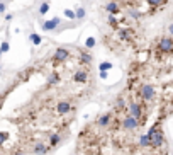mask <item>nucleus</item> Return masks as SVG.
I'll return each instance as SVG.
<instances>
[{
  "label": "nucleus",
  "mask_w": 173,
  "mask_h": 155,
  "mask_svg": "<svg viewBox=\"0 0 173 155\" xmlns=\"http://www.w3.org/2000/svg\"><path fill=\"white\" fill-rule=\"evenodd\" d=\"M168 145L143 147L139 143V131L124 130L119 119L110 111L107 126H87L80 133L77 155H166Z\"/></svg>",
  "instance_id": "nucleus-1"
},
{
  "label": "nucleus",
  "mask_w": 173,
  "mask_h": 155,
  "mask_svg": "<svg viewBox=\"0 0 173 155\" xmlns=\"http://www.w3.org/2000/svg\"><path fill=\"white\" fill-rule=\"evenodd\" d=\"M154 46H156L161 53H165V55H172L173 53V41H172L170 36H161V38L154 43Z\"/></svg>",
  "instance_id": "nucleus-2"
},
{
  "label": "nucleus",
  "mask_w": 173,
  "mask_h": 155,
  "mask_svg": "<svg viewBox=\"0 0 173 155\" xmlns=\"http://www.w3.org/2000/svg\"><path fill=\"white\" fill-rule=\"evenodd\" d=\"M70 50L68 48H58L56 51L53 53V56L51 58L55 60V61H58V63H65V61H68L70 60Z\"/></svg>",
  "instance_id": "nucleus-3"
},
{
  "label": "nucleus",
  "mask_w": 173,
  "mask_h": 155,
  "mask_svg": "<svg viewBox=\"0 0 173 155\" xmlns=\"http://www.w3.org/2000/svg\"><path fill=\"white\" fill-rule=\"evenodd\" d=\"M59 22H61L59 17H55L53 20H46V22H42V29H44V31H55Z\"/></svg>",
  "instance_id": "nucleus-4"
},
{
  "label": "nucleus",
  "mask_w": 173,
  "mask_h": 155,
  "mask_svg": "<svg viewBox=\"0 0 173 155\" xmlns=\"http://www.w3.org/2000/svg\"><path fill=\"white\" fill-rule=\"evenodd\" d=\"M105 10H107L109 14H119V12H120V5H119L117 2H114V0H110V2L105 5Z\"/></svg>",
  "instance_id": "nucleus-5"
},
{
  "label": "nucleus",
  "mask_w": 173,
  "mask_h": 155,
  "mask_svg": "<svg viewBox=\"0 0 173 155\" xmlns=\"http://www.w3.org/2000/svg\"><path fill=\"white\" fill-rule=\"evenodd\" d=\"M48 10H49V3H48V2L41 3V7H39V16H46Z\"/></svg>",
  "instance_id": "nucleus-6"
},
{
  "label": "nucleus",
  "mask_w": 173,
  "mask_h": 155,
  "mask_svg": "<svg viewBox=\"0 0 173 155\" xmlns=\"http://www.w3.org/2000/svg\"><path fill=\"white\" fill-rule=\"evenodd\" d=\"M75 17H78V19H83L85 17V9L83 7H78L77 10H75Z\"/></svg>",
  "instance_id": "nucleus-7"
},
{
  "label": "nucleus",
  "mask_w": 173,
  "mask_h": 155,
  "mask_svg": "<svg viewBox=\"0 0 173 155\" xmlns=\"http://www.w3.org/2000/svg\"><path fill=\"white\" fill-rule=\"evenodd\" d=\"M63 16H65L66 19H75V10H70V9H65Z\"/></svg>",
  "instance_id": "nucleus-8"
},
{
  "label": "nucleus",
  "mask_w": 173,
  "mask_h": 155,
  "mask_svg": "<svg viewBox=\"0 0 173 155\" xmlns=\"http://www.w3.org/2000/svg\"><path fill=\"white\" fill-rule=\"evenodd\" d=\"M31 41H32L34 44H39V43H41V36L34 33V34H31Z\"/></svg>",
  "instance_id": "nucleus-9"
},
{
  "label": "nucleus",
  "mask_w": 173,
  "mask_h": 155,
  "mask_svg": "<svg viewBox=\"0 0 173 155\" xmlns=\"http://www.w3.org/2000/svg\"><path fill=\"white\" fill-rule=\"evenodd\" d=\"M7 51H9V43L3 41V43H2V48H0V53H7Z\"/></svg>",
  "instance_id": "nucleus-10"
},
{
  "label": "nucleus",
  "mask_w": 173,
  "mask_h": 155,
  "mask_svg": "<svg viewBox=\"0 0 173 155\" xmlns=\"http://www.w3.org/2000/svg\"><path fill=\"white\" fill-rule=\"evenodd\" d=\"M94 44H95V39H94V38L87 39V48H94Z\"/></svg>",
  "instance_id": "nucleus-11"
},
{
  "label": "nucleus",
  "mask_w": 173,
  "mask_h": 155,
  "mask_svg": "<svg viewBox=\"0 0 173 155\" xmlns=\"http://www.w3.org/2000/svg\"><path fill=\"white\" fill-rule=\"evenodd\" d=\"M110 67H112L110 63H102V67H100V68H102V70H105V68H110Z\"/></svg>",
  "instance_id": "nucleus-12"
},
{
  "label": "nucleus",
  "mask_w": 173,
  "mask_h": 155,
  "mask_svg": "<svg viewBox=\"0 0 173 155\" xmlns=\"http://www.w3.org/2000/svg\"><path fill=\"white\" fill-rule=\"evenodd\" d=\"M5 9H7V5H5V3H2V2H0V12H5Z\"/></svg>",
  "instance_id": "nucleus-13"
},
{
  "label": "nucleus",
  "mask_w": 173,
  "mask_h": 155,
  "mask_svg": "<svg viewBox=\"0 0 173 155\" xmlns=\"http://www.w3.org/2000/svg\"><path fill=\"white\" fill-rule=\"evenodd\" d=\"M0 2H2V0H0Z\"/></svg>",
  "instance_id": "nucleus-14"
}]
</instances>
